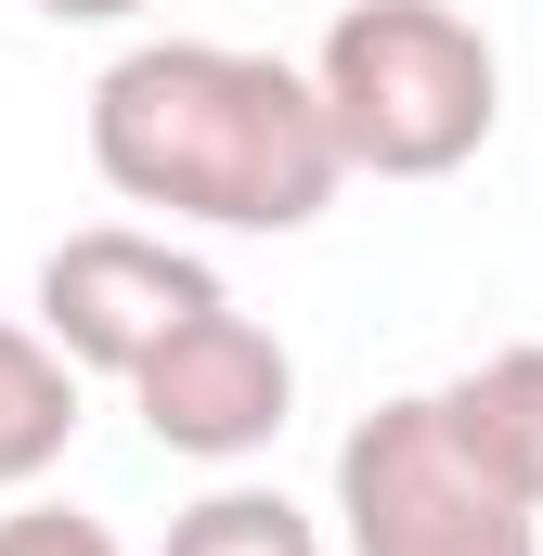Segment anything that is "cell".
Wrapping results in <instances>:
<instances>
[{"mask_svg": "<svg viewBox=\"0 0 543 556\" xmlns=\"http://www.w3.org/2000/svg\"><path fill=\"white\" fill-rule=\"evenodd\" d=\"M337 544L350 556H543V518L518 492H492L440 402H376V415L337 440Z\"/></svg>", "mask_w": 543, "mask_h": 556, "instance_id": "3957f363", "label": "cell"}, {"mask_svg": "<svg viewBox=\"0 0 543 556\" xmlns=\"http://www.w3.org/2000/svg\"><path fill=\"white\" fill-rule=\"evenodd\" d=\"M91 168L104 194L207 233H311L350 181L311 104V65L233 39H130L91 78Z\"/></svg>", "mask_w": 543, "mask_h": 556, "instance_id": "6da1fadb", "label": "cell"}, {"mask_svg": "<svg viewBox=\"0 0 543 556\" xmlns=\"http://www.w3.org/2000/svg\"><path fill=\"white\" fill-rule=\"evenodd\" d=\"M78 440V363L39 324H0V492H39Z\"/></svg>", "mask_w": 543, "mask_h": 556, "instance_id": "52a82bcc", "label": "cell"}, {"mask_svg": "<svg viewBox=\"0 0 543 556\" xmlns=\"http://www.w3.org/2000/svg\"><path fill=\"white\" fill-rule=\"evenodd\" d=\"M117 389H130L142 440H155V453H194V466H247V453H272L285 415H298V363H285V337H272L260 311H233V298L181 311Z\"/></svg>", "mask_w": 543, "mask_h": 556, "instance_id": "277c9868", "label": "cell"}, {"mask_svg": "<svg viewBox=\"0 0 543 556\" xmlns=\"http://www.w3.org/2000/svg\"><path fill=\"white\" fill-rule=\"evenodd\" d=\"M427 402H440V427H453V453H466L492 492H518V505L543 518V337L466 363V376L427 389Z\"/></svg>", "mask_w": 543, "mask_h": 556, "instance_id": "8992f818", "label": "cell"}, {"mask_svg": "<svg viewBox=\"0 0 543 556\" xmlns=\"http://www.w3.org/2000/svg\"><path fill=\"white\" fill-rule=\"evenodd\" d=\"M0 556H117V531L78 518V505H13L0 518Z\"/></svg>", "mask_w": 543, "mask_h": 556, "instance_id": "9c48e42d", "label": "cell"}, {"mask_svg": "<svg viewBox=\"0 0 543 556\" xmlns=\"http://www.w3.org/2000/svg\"><path fill=\"white\" fill-rule=\"evenodd\" d=\"M26 13H52V26H130L142 0H26Z\"/></svg>", "mask_w": 543, "mask_h": 556, "instance_id": "30bf717a", "label": "cell"}, {"mask_svg": "<svg viewBox=\"0 0 543 556\" xmlns=\"http://www.w3.org/2000/svg\"><path fill=\"white\" fill-rule=\"evenodd\" d=\"M220 273L194 260V247H168V233H130V220H91V233H65L52 260H39V337L78 363V376H130L142 350L181 324V311H207Z\"/></svg>", "mask_w": 543, "mask_h": 556, "instance_id": "5b68a950", "label": "cell"}, {"mask_svg": "<svg viewBox=\"0 0 543 556\" xmlns=\"http://www.w3.org/2000/svg\"><path fill=\"white\" fill-rule=\"evenodd\" d=\"M155 556H324V531H311L285 492H260V479H220L207 505L168 518V544H155Z\"/></svg>", "mask_w": 543, "mask_h": 556, "instance_id": "ba28073f", "label": "cell"}, {"mask_svg": "<svg viewBox=\"0 0 543 556\" xmlns=\"http://www.w3.org/2000/svg\"><path fill=\"white\" fill-rule=\"evenodd\" d=\"M311 104L337 130V168L363 181H453L505 117V52L453 0H350L311 52Z\"/></svg>", "mask_w": 543, "mask_h": 556, "instance_id": "7a4b0ae2", "label": "cell"}]
</instances>
